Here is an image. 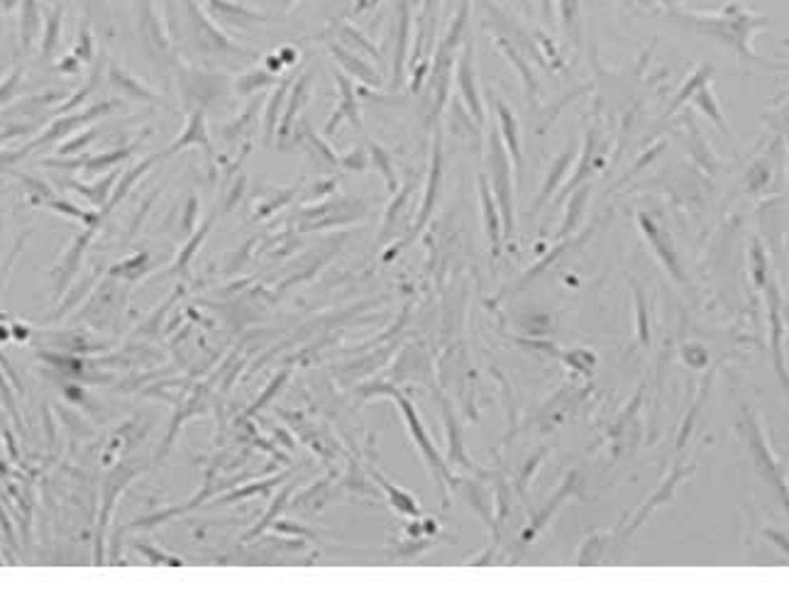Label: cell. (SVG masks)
<instances>
[{
  "instance_id": "cell-1",
  "label": "cell",
  "mask_w": 789,
  "mask_h": 596,
  "mask_svg": "<svg viewBox=\"0 0 789 596\" xmlns=\"http://www.w3.org/2000/svg\"><path fill=\"white\" fill-rule=\"evenodd\" d=\"M374 394H388V396H391L398 404V409H401V413L406 418V426H408L411 438H413V443L418 445V450H421L423 462L428 464V469H430V474H433V479H435L438 489L443 491V498L448 501V484L455 486V477L448 472V464L443 462V457H440V452L435 450L433 440L428 438V433H426V428H423L421 416H418V411H416V406L411 404V401L406 399L403 394L393 391V389H388V386H376Z\"/></svg>"
},
{
  "instance_id": "cell-2",
  "label": "cell",
  "mask_w": 789,
  "mask_h": 596,
  "mask_svg": "<svg viewBox=\"0 0 789 596\" xmlns=\"http://www.w3.org/2000/svg\"><path fill=\"white\" fill-rule=\"evenodd\" d=\"M489 176H491V191L499 203L501 220H504V240H513L516 232V210H513V181H511V162L506 157V149L501 145L499 135L489 137Z\"/></svg>"
},
{
  "instance_id": "cell-3",
  "label": "cell",
  "mask_w": 789,
  "mask_h": 596,
  "mask_svg": "<svg viewBox=\"0 0 789 596\" xmlns=\"http://www.w3.org/2000/svg\"><path fill=\"white\" fill-rule=\"evenodd\" d=\"M479 205H482V222H484V235L489 240V250L494 257H499L501 247H504V220H501L499 203L494 198L487 176H479Z\"/></svg>"
},
{
  "instance_id": "cell-4",
  "label": "cell",
  "mask_w": 789,
  "mask_h": 596,
  "mask_svg": "<svg viewBox=\"0 0 789 596\" xmlns=\"http://www.w3.org/2000/svg\"><path fill=\"white\" fill-rule=\"evenodd\" d=\"M91 235H93V230H91V227H88V232L81 235V237L73 240V245H71V247H68V252L64 255V262H61V264L54 269V277H56V296H59L61 291H64L66 286L71 284V279L76 277V272H78V269H81V264H83V250H86V245H88Z\"/></svg>"
},
{
  "instance_id": "cell-5",
  "label": "cell",
  "mask_w": 789,
  "mask_h": 596,
  "mask_svg": "<svg viewBox=\"0 0 789 596\" xmlns=\"http://www.w3.org/2000/svg\"><path fill=\"white\" fill-rule=\"evenodd\" d=\"M371 477H374L376 484H379L381 489L386 491L388 503H391L393 511L406 515V518H418V515H421V506H418V501H416V498L408 494V491H403V489H398V486H393L391 481L384 479V474L376 472V469H371Z\"/></svg>"
},
{
  "instance_id": "cell-6",
  "label": "cell",
  "mask_w": 789,
  "mask_h": 596,
  "mask_svg": "<svg viewBox=\"0 0 789 596\" xmlns=\"http://www.w3.org/2000/svg\"><path fill=\"white\" fill-rule=\"evenodd\" d=\"M438 188H440V142L435 145V149H433L430 176H428V183H426V198H423V205H421V215H418V222H416V232L423 230L426 222L430 220L433 208H435V200H438Z\"/></svg>"
},
{
  "instance_id": "cell-7",
  "label": "cell",
  "mask_w": 789,
  "mask_h": 596,
  "mask_svg": "<svg viewBox=\"0 0 789 596\" xmlns=\"http://www.w3.org/2000/svg\"><path fill=\"white\" fill-rule=\"evenodd\" d=\"M499 118H501V130H504V137H506V147H508V152L513 154V164H516V169H521L523 157H521V142H518L516 118H513V113L508 111L506 106H501V103H499Z\"/></svg>"
},
{
  "instance_id": "cell-8",
  "label": "cell",
  "mask_w": 789,
  "mask_h": 596,
  "mask_svg": "<svg viewBox=\"0 0 789 596\" xmlns=\"http://www.w3.org/2000/svg\"><path fill=\"white\" fill-rule=\"evenodd\" d=\"M460 91H462V96L467 98V103H470V108L474 111V115L482 120V103H479L477 86H474V78H472L470 51H467V54L462 56V61H460Z\"/></svg>"
},
{
  "instance_id": "cell-9",
  "label": "cell",
  "mask_w": 789,
  "mask_h": 596,
  "mask_svg": "<svg viewBox=\"0 0 789 596\" xmlns=\"http://www.w3.org/2000/svg\"><path fill=\"white\" fill-rule=\"evenodd\" d=\"M567 162H569V159H567V154H564V157H559V159H557V164H555V169H550V176H547V179H545V183H542V188H540V196H537V198H535V203L530 205V213H537V210H540V205L545 203L547 198H550V193L555 191V186H557V181L562 179L564 169H567Z\"/></svg>"
},
{
  "instance_id": "cell-10",
  "label": "cell",
  "mask_w": 789,
  "mask_h": 596,
  "mask_svg": "<svg viewBox=\"0 0 789 596\" xmlns=\"http://www.w3.org/2000/svg\"><path fill=\"white\" fill-rule=\"evenodd\" d=\"M369 149H371V159H374L376 169H379L381 176H384L388 193H396L398 191V179H396V169H393V164H391V159H388V154L381 147H376V145H371Z\"/></svg>"
},
{
  "instance_id": "cell-11",
  "label": "cell",
  "mask_w": 789,
  "mask_h": 596,
  "mask_svg": "<svg viewBox=\"0 0 789 596\" xmlns=\"http://www.w3.org/2000/svg\"><path fill=\"white\" fill-rule=\"evenodd\" d=\"M443 413H445V423H448V435H450V460H453V462H462V467H472V464L467 462L465 452H462L460 431H457V423H455L453 411H450L448 404H443Z\"/></svg>"
},
{
  "instance_id": "cell-12",
  "label": "cell",
  "mask_w": 789,
  "mask_h": 596,
  "mask_svg": "<svg viewBox=\"0 0 789 596\" xmlns=\"http://www.w3.org/2000/svg\"><path fill=\"white\" fill-rule=\"evenodd\" d=\"M286 477H289V474H279V477H272V479H267V481H259V484H249L247 489H242V491H239V489H237V491H230V494H227V496L215 498V503L242 501V498H249V496H254V494H267V491L272 489L274 484H279V481H284Z\"/></svg>"
},
{
  "instance_id": "cell-13",
  "label": "cell",
  "mask_w": 789,
  "mask_h": 596,
  "mask_svg": "<svg viewBox=\"0 0 789 596\" xmlns=\"http://www.w3.org/2000/svg\"><path fill=\"white\" fill-rule=\"evenodd\" d=\"M208 230H210V220H205L201 230H198V232L193 235V237L184 245V250H181L179 260H176V264H174V272H181V269H186V267H188V262H191V257L196 255V250L201 247L203 240L208 237Z\"/></svg>"
},
{
  "instance_id": "cell-14",
  "label": "cell",
  "mask_w": 789,
  "mask_h": 596,
  "mask_svg": "<svg viewBox=\"0 0 789 596\" xmlns=\"http://www.w3.org/2000/svg\"><path fill=\"white\" fill-rule=\"evenodd\" d=\"M306 83H308V76L303 78V81H301L299 86H296V91H294V101H291L289 113H286V118H284V123H282V135H289V125H291V120H294L296 108H299L301 103H303V98H306Z\"/></svg>"
},
{
  "instance_id": "cell-15",
  "label": "cell",
  "mask_w": 789,
  "mask_h": 596,
  "mask_svg": "<svg viewBox=\"0 0 789 596\" xmlns=\"http://www.w3.org/2000/svg\"><path fill=\"white\" fill-rule=\"evenodd\" d=\"M289 494H291V491H289V489H286V491H284V494H282V496H279V498H277V501H274V503H277V506H274V508H272V511H269V513H267V518H264V520H262V523H259V525H257V528H254L252 533H249V535H247V538H257V535H259V533H264V528H269V525H272V520H274V518H277V511H282V508H284V503H286V501H289Z\"/></svg>"
},
{
  "instance_id": "cell-16",
  "label": "cell",
  "mask_w": 789,
  "mask_h": 596,
  "mask_svg": "<svg viewBox=\"0 0 789 596\" xmlns=\"http://www.w3.org/2000/svg\"><path fill=\"white\" fill-rule=\"evenodd\" d=\"M284 381H286V371H284V374H279V376H274V379H272V384H269V389H267V391L262 394V396L254 401V406H252V413H254V411H259V409H264V404H267L269 399L274 396V394L279 391V389H282V384H284Z\"/></svg>"
},
{
  "instance_id": "cell-17",
  "label": "cell",
  "mask_w": 789,
  "mask_h": 596,
  "mask_svg": "<svg viewBox=\"0 0 789 596\" xmlns=\"http://www.w3.org/2000/svg\"><path fill=\"white\" fill-rule=\"evenodd\" d=\"M340 164L350 171H364L367 169V157H364L362 149H354L352 154H347L345 159H340Z\"/></svg>"
},
{
  "instance_id": "cell-18",
  "label": "cell",
  "mask_w": 789,
  "mask_h": 596,
  "mask_svg": "<svg viewBox=\"0 0 789 596\" xmlns=\"http://www.w3.org/2000/svg\"><path fill=\"white\" fill-rule=\"evenodd\" d=\"M282 98H284V88L279 91L277 96H274L272 103H269V108H267V135L269 137L274 135V125H277V111H279V103H282Z\"/></svg>"
},
{
  "instance_id": "cell-19",
  "label": "cell",
  "mask_w": 789,
  "mask_h": 596,
  "mask_svg": "<svg viewBox=\"0 0 789 596\" xmlns=\"http://www.w3.org/2000/svg\"><path fill=\"white\" fill-rule=\"evenodd\" d=\"M196 217H198V200L196 198H188L186 215H184V220H181V227H184V232H191L193 227H196Z\"/></svg>"
},
{
  "instance_id": "cell-20",
  "label": "cell",
  "mask_w": 789,
  "mask_h": 596,
  "mask_svg": "<svg viewBox=\"0 0 789 596\" xmlns=\"http://www.w3.org/2000/svg\"><path fill=\"white\" fill-rule=\"evenodd\" d=\"M274 530L277 533H294V535H301V538H313V533L308 528H294V525H289V520H277V525H274Z\"/></svg>"
},
{
  "instance_id": "cell-21",
  "label": "cell",
  "mask_w": 789,
  "mask_h": 596,
  "mask_svg": "<svg viewBox=\"0 0 789 596\" xmlns=\"http://www.w3.org/2000/svg\"><path fill=\"white\" fill-rule=\"evenodd\" d=\"M540 457H542V452H537V455L533 457V460L525 462V469H523V474H521V484H518V486H521V491L525 489V484H528L530 472H535V467H537V462H540Z\"/></svg>"
},
{
  "instance_id": "cell-22",
  "label": "cell",
  "mask_w": 789,
  "mask_h": 596,
  "mask_svg": "<svg viewBox=\"0 0 789 596\" xmlns=\"http://www.w3.org/2000/svg\"><path fill=\"white\" fill-rule=\"evenodd\" d=\"M186 142H205V135H203V128H201V130H198V123H196V125H193V128H191V130H188V135H186V140H184V145H186Z\"/></svg>"
}]
</instances>
